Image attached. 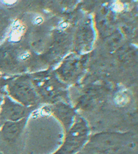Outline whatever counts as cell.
<instances>
[{"label": "cell", "mask_w": 138, "mask_h": 154, "mask_svg": "<svg viewBox=\"0 0 138 154\" xmlns=\"http://www.w3.org/2000/svg\"><path fill=\"white\" fill-rule=\"evenodd\" d=\"M20 126L18 125L7 123L3 125L2 129L3 137L7 140H13L20 134Z\"/></svg>", "instance_id": "obj_1"}]
</instances>
